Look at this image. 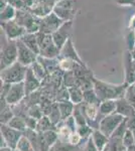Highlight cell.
<instances>
[{
	"label": "cell",
	"instance_id": "cell-11",
	"mask_svg": "<svg viewBox=\"0 0 135 151\" xmlns=\"http://www.w3.org/2000/svg\"><path fill=\"white\" fill-rule=\"evenodd\" d=\"M73 26V20L71 21H66L64 24L61 26L55 33H53V42L56 43V45L60 48V50L64 47V45L67 43V41L70 40V35L71 30H72Z\"/></svg>",
	"mask_w": 135,
	"mask_h": 151
},
{
	"label": "cell",
	"instance_id": "cell-5",
	"mask_svg": "<svg viewBox=\"0 0 135 151\" xmlns=\"http://www.w3.org/2000/svg\"><path fill=\"white\" fill-rule=\"evenodd\" d=\"M53 12L64 21L73 20L77 12L76 0H61L53 7Z\"/></svg>",
	"mask_w": 135,
	"mask_h": 151
},
{
	"label": "cell",
	"instance_id": "cell-25",
	"mask_svg": "<svg viewBox=\"0 0 135 151\" xmlns=\"http://www.w3.org/2000/svg\"><path fill=\"white\" fill-rule=\"evenodd\" d=\"M16 149H18L19 151H33V146L30 141L28 140V138L22 136L21 139L19 140Z\"/></svg>",
	"mask_w": 135,
	"mask_h": 151
},
{
	"label": "cell",
	"instance_id": "cell-9",
	"mask_svg": "<svg viewBox=\"0 0 135 151\" xmlns=\"http://www.w3.org/2000/svg\"><path fill=\"white\" fill-rule=\"evenodd\" d=\"M17 50H18V62L25 67H30L34 62L38 60V57L35 52H33L30 48H28L20 40H16Z\"/></svg>",
	"mask_w": 135,
	"mask_h": 151
},
{
	"label": "cell",
	"instance_id": "cell-32",
	"mask_svg": "<svg viewBox=\"0 0 135 151\" xmlns=\"http://www.w3.org/2000/svg\"><path fill=\"white\" fill-rule=\"evenodd\" d=\"M34 1H36V0H34Z\"/></svg>",
	"mask_w": 135,
	"mask_h": 151
},
{
	"label": "cell",
	"instance_id": "cell-30",
	"mask_svg": "<svg viewBox=\"0 0 135 151\" xmlns=\"http://www.w3.org/2000/svg\"><path fill=\"white\" fill-rule=\"evenodd\" d=\"M130 26H131L132 28L133 29H135V16H133V17H132V19H131V21H130Z\"/></svg>",
	"mask_w": 135,
	"mask_h": 151
},
{
	"label": "cell",
	"instance_id": "cell-29",
	"mask_svg": "<svg viewBox=\"0 0 135 151\" xmlns=\"http://www.w3.org/2000/svg\"><path fill=\"white\" fill-rule=\"evenodd\" d=\"M116 2L120 5L135 6V0H116Z\"/></svg>",
	"mask_w": 135,
	"mask_h": 151
},
{
	"label": "cell",
	"instance_id": "cell-14",
	"mask_svg": "<svg viewBox=\"0 0 135 151\" xmlns=\"http://www.w3.org/2000/svg\"><path fill=\"white\" fill-rule=\"evenodd\" d=\"M116 103H117L116 113L124 116L125 118H131V117L135 116V109L125 98L116 100Z\"/></svg>",
	"mask_w": 135,
	"mask_h": 151
},
{
	"label": "cell",
	"instance_id": "cell-12",
	"mask_svg": "<svg viewBox=\"0 0 135 151\" xmlns=\"http://www.w3.org/2000/svg\"><path fill=\"white\" fill-rule=\"evenodd\" d=\"M58 60H64V58H70V60H73L75 62H77L78 64L82 65H86L84 63L82 62V60L80 58L79 55L77 53L75 50V47L73 45V41L72 40H69L67 41L64 47L61 50V52H60V55H58Z\"/></svg>",
	"mask_w": 135,
	"mask_h": 151
},
{
	"label": "cell",
	"instance_id": "cell-21",
	"mask_svg": "<svg viewBox=\"0 0 135 151\" xmlns=\"http://www.w3.org/2000/svg\"><path fill=\"white\" fill-rule=\"evenodd\" d=\"M9 127L13 128V129H16L18 131H25L27 129V124H26V121L22 119L21 117H17V116H14L13 118L9 121V123L7 124Z\"/></svg>",
	"mask_w": 135,
	"mask_h": 151
},
{
	"label": "cell",
	"instance_id": "cell-27",
	"mask_svg": "<svg viewBox=\"0 0 135 151\" xmlns=\"http://www.w3.org/2000/svg\"><path fill=\"white\" fill-rule=\"evenodd\" d=\"M125 99H126L135 109V83L134 84L129 85L128 88H127L126 93H125Z\"/></svg>",
	"mask_w": 135,
	"mask_h": 151
},
{
	"label": "cell",
	"instance_id": "cell-15",
	"mask_svg": "<svg viewBox=\"0 0 135 151\" xmlns=\"http://www.w3.org/2000/svg\"><path fill=\"white\" fill-rule=\"evenodd\" d=\"M28 48H30L33 52L40 55V45H38L36 33H25L22 37L19 38Z\"/></svg>",
	"mask_w": 135,
	"mask_h": 151
},
{
	"label": "cell",
	"instance_id": "cell-2",
	"mask_svg": "<svg viewBox=\"0 0 135 151\" xmlns=\"http://www.w3.org/2000/svg\"><path fill=\"white\" fill-rule=\"evenodd\" d=\"M28 67H25L17 60L8 68L1 70V82L6 84H17L25 79Z\"/></svg>",
	"mask_w": 135,
	"mask_h": 151
},
{
	"label": "cell",
	"instance_id": "cell-31",
	"mask_svg": "<svg viewBox=\"0 0 135 151\" xmlns=\"http://www.w3.org/2000/svg\"><path fill=\"white\" fill-rule=\"evenodd\" d=\"M131 55H132V58L135 60V47H133L131 50Z\"/></svg>",
	"mask_w": 135,
	"mask_h": 151
},
{
	"label": "cell",
	"instance_id": "cell-28",
	"mask_svg": "<svg viewBox=\"0 0 135 151\" xmlns=\"http://www.w3.org/2000/svg\"><path fill=\"white\" fill-rule=\"evenodd\" d=\"M80 151H99V150L96 147L92 137H89L87 140V143H86V145L84 146V148H82Z\"/></svg>",
	"mask_w": 135,
	"mask_h": 151
},
{
	"label": "cell",
	"instance_id": "cell-3",
	"mask_svg": "<svg viewBox=\"0 0 135 151\" xmlns=\"http://www.w3.org/2000/svg\"><path fill=\"white\" fill-rule=\"evenodd\" d=\"M18 60L16 40H10L6 37L1 45V70L8 68Z\"/></svg>",
	"mask_w": 135,
	"mask_h": 151
},
{
	"label": "cell",
	"instance_id": "cell-7",
	"mask_svg": "<svg viewBox=\"0 0 135 151\" xmlns=\"http://www.w3.org/2000/svg\"><path fill=\"white\" fill-rule=\"evenodd\" d=\"M1 27L5 33L6 37L10 40H17L27 33L26 29L16 22L15 19L7 22H1Z\"/></svg>",
	"mask_w": 135,
	"mask_h": 151
},
{
	"label": "cell",
	"instance_id": "cell-23",
	"mask_svg": "<svg viewBox=\"0 0 135 151\" xmlns=\"http://www.w3.org/2000/svg\"><path fill=\"white\" fill-rule=\"evenodd\" d=\"M73 149V145L67 144L66 142H63L62 140L58 139L55 144L51 146L50 151H72Z\"/></svg>",
	"mask_w": 135,
	"mask_h": 151
},
{
	"label": "cell",
	"instance_id": "cell-18",
	"mask_svg": "<svg viewBox=\"0 0 135 151\" xmlns=\"http://www.w3.org/2000/svg\"><path fill=\"white\" fill-rule=\"evenodd\" d=\"M99 109H100V113L105 116L116 113V109H117L116 100H106V101H103L101 105L99 106Z\"/></svg>",
	"mask_w": 135,
	"mask_h": 151
},
{
	"label": "cell",
	"instance_id": "cell-22",
	"mask_svg": "<svg viewBox=\"0 0 135 151\" xmlns=\"http://www.w3.org/2000/svg\"><path fill=\"white\" fill-rule=\"evenodd\" d=\"M30 68H31V70H33L34 75L38 78V80H40V81L45 79V78L46 77V75H48V74H46V72H45V68L43 67V65H41L38 60L34 62L33 64L30 65Z\"/></svg>",
	"mask_w": 135,
	"mask_h": 151
},
{
	"label": "cell",
	"instance_id": "cell-6",
	"mask_svg": "<svg viewBox=\"0 0 135 151\" xmlns=\"http://www.w3.org/2000/svg\"><path fill=\"white\" fill-rule=\"evenodd\" d=\"M64 22H66V21H64L62 18L58 17L53 11L43 18H40V32L46 33V35H53L63 25Z\"/></svg>",
	"mask_w": 135,
	"mask_h": 151
},
{
	"label": "cell",
	"instance_id": "cell-16",
	"mask_svg": "<svg viewBox=\"0 0 135 151\" xmlns=\"http://www.w3.org/2000/svg\"><path fill=\"white\" fill-rule=\"evenodd\" d=\"M91 137H92L96 147H97V149L99 151H103V149L108 144V137L106 135H104L100 130H98V129L93 131V134Z\"/></svg>",
	"mask_w": 135,
	"mask_h": 151
},
{
	"label": "cell",
	"instance_id": "cell-13",
	"mask_svg": "<svg viewBox=\"0 0 135 151\" xmlns=\"http://www.w3.org/2000/svg\"><path fill=\"white\" fill-rule=\"evenodd\" d=\"M23 84H24V88H25L26 96H29V95L31 93H33L35 90H38V87L40 86V81L38 80V78L34 75L33 70H31L30 67H28V69H27V73H26Z\"/></svg>",
	"mask_w": 135,
	"mask_h": 151
},
{
	"label": "cell",
	"instance_id": "cell-17",
	"mask_svg": "<svg viewBox=\"0 0 135 151\" xmlns=\"http://www.w3.org/2000/svg\"><path fill=\"white\" fill-rule=\"evenodd\" d=\"M69 92V98H70L71 102L74 105L82 104L83 100H84V92L78 86H74L68 89Z\"/></svg>",
	"mask_w": 135,
	"mask_h": 151
},
{
	"label": "cell",
	"instance_id": "cell-1",
	"mask_svg": "<svg viewBox=\"0 0 135 151\" xmlns=\"http://www.w3.org/2000/svg\"><path fill=\"white\" fill-rule=\"evenodd\" d=\"M129 85L127 83L121 85H113L102 82L94 78V90L98 98L101 101L106 100H119L124 97Z\"/></svg>",
	"mask_w": 135,
	"mask_h": 151
},
{
	"label": "cell",
	"instance_id": "cell-24",
	"mask_svg": "<svg viewBox=\"0 0 135 151\" xmlns=\"http://www.w3.org/2000/svg\"><path fill=\"white\" fill-rule=\"evenodd\" d=\"M134 142H135V137L132 133L131 130L127 129V131L125 132L123 138H122V144L123 146H125L126 148H130L134 145Z\"/></svg>",
	"mask_w": 135,
	"mask_h": 151
},
{
	"label": "cell",
	"instance_id": "cell-20",
	"mask_svg": "<svg viewBox=\"0 0 135 151\" xmlns=\"http://www.w3.org/2000/svg\"><path fill=\"white\" fill-rule=\"evenodd\" d=\"M16 11L17 9H15V7L11 4H8L3 10H1V22H7L15 19Z\"/></svg>",
	"mask_w": 135,
	"mask_h": 151
},
{
	"label": "cell",
	"instance_id": "cell-26",
	"mask_svg": "<svg viewBox=\"0 0 135 151\" xmlns=\"http://www.w3.org/2000/svg\"><path fill=\"white\" fill-rule=\"evenodd\" d=\"M51 125V121L50 120V118H48L46 116H43L38 120V124H36V127H38V130H40V132H45V131L50 130Z\"/></svg>",
	"mask_w": 135,
	"mask_h": 151
},
{
	"label": "cell",
	"instance_id": "cell-8",
	"mask_svg": "<svg viewBox=\"0 0 135 151\" xmlns=\"http://www.w3.org/2000/svg\"><path fill=\"white\" fill-rule=\"evenodd\" d=\"M1 136L6 142L7 147L16 149L19 140L22 137V132L9 127L6 124H1Z\"/></svg>",
	"mask_w": 135,
	"mask_h": 151
},
{
	"label": "cell",
	"instance_id": "cell-19",
	"mask_svg": "<svg viewBox=\"0 0 135 151\" xmlns=\"http://www.w3.org/2000/svg\"><path fill=\"white\" fill-rule=\"evenodd\" d=\"M58 109H60L63 120H67L69 117H71L74 110V104L72 102H69V101L60 102V103H58Z\"/></svg>",
	"mask_w": 135,
	"mask_h": 151
},
{
	"label": "cell",
	"instance_id": "cell-10",
	"mask_svg": "<svg viewBox=\"0 0 135 151\" xmlns=\"http://www.w3.org/2000/svg\"><path fill=\"white\" fill-rule=\"evenodd\" d=\"M24 96H26L25 88H24L23 82H21L17 83V84H11L5 98L3 100H5L7 105L12 106V105H16L17 103H19L24 98Z\"/></svg>",
	"mask_w": 135,
	"mask_h": 151
},
{
	"label": "cell",
	"instance_id": "cell-4",
	"mask_svg": "<svg viewBox=\"0 0 135 151\" xmlns=\"http://www.w3.org/2000/svg\"><path fill=\"white\" fill-rule=\"evenodd\" d=\"M125 117L120 115L118 113H114L111 115H108L100 121L99 124V130L106 135L107 137H110L114 134L117 128L122 124V122L125 120Z\"/></svg>",
	"mask_w": 135,
	"mask_h": 151
}]
</instances>
